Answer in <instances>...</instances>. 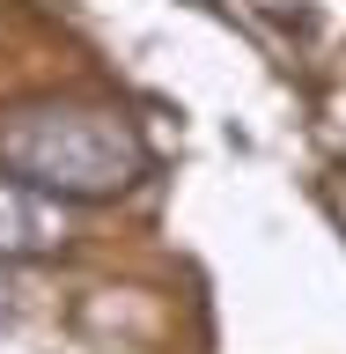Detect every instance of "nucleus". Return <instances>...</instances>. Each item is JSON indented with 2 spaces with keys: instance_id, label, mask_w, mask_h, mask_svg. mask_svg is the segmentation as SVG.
Returning a JSON list of instances; mask_svg holds the SVG:
<instances>
[{
  "instance_id": "f257e3e1",
  "label": "nucleus",
  "mask_w": 346,
  "mask_h": 354,
  "mask_svg": "<svg viewBox=\"0 0 346 354\" xmlns=\"http://www.w3.org/2000/svg\"><path fill=\"white\" fill-rule=\"evenodd\" d=\"M0 162L44 192H118L140 170V140L104 111H22L0 126Z\"/></svg>"
},
{
  "instance_id": "f03ea898",
  "label": "nucleus",
  "mask_w": 346,
  "mask_h": 354,
  "mask_svg": "<svg viewBox=\"0 0 346 354\" xmlns=\"http://www.w3.org/2000/svg\"><path fill=\"white\" fill-rule=\"evenodd\" d=\"M59 214L44 207L22 177H0V251L15 259V251H44V243H59Z\"/></svg>"
},
{
  "instance_id": "7ed1b4c3",
  "label": "nucleus",
  "mask_w": 346,
  "mask_h": 354,
  "mask_svg": "<svg viewBox=\"0 0 346 354\" xmlns=\"http://www.w3.org/2000/svg\"><path fill=\"white\" fill-rule=\"evenodd\" d=\"M0 317H8V288H0Z\"/></svg>"
}]
</instances>
